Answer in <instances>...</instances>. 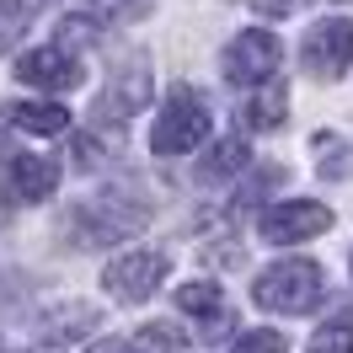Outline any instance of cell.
<instances>
[{"instance_id":"6da1fadb","label":"cell","mask_w":353,"mask_h":353,"mask_svg":"<svg viewBox=\"0 0 353 353\" xmlns=\"http://www.w3.org/2000/svg\"><path fill=\"white\" fill-rule=\"evenodd\" d=\"M321 294H327V273L310 257H284V263L263 268L252 284V300L263 310H279V316H305L321 305Z\"/></svg>"},{"instance_id":"7a4b0ae2","label":"cell","mask_w":353,"mask_h":353,"mask_svg":"<svg viewBox=\"0 0 353 353\" xmlns=\"http://www.w3.org/2000/svg\"><path fill=\"white\" fill-rule=\"evenodd\" d=\"M203 134H209V108H203V97H199L193 86H172L166 108H161V118H155V134H150L155 155L199 150Z\"/></svg>"},{"instance_id":"3957f363","label":"cell","mask_w":353,"mask_h":353,"mask_svg":"<svg viewBox=\"0 0 353 353\" xmlns=\"http://www.w3.org/2000/svg\"><path fill=\"white\" fill-rule=\"evenodd\" d=\"M123 199H112V193H102V199L81 203L75 214H70L65 230H75V246H108L118 241V236H134L139 225H145V203H129V209H118Z\"/></svg>"},{"instance_id":"277c9868","label":"cell","mask_w":353,"mask_h":353,"mask_svg":"<svg viewBox=\"0 0 353 353\" xmlns=\"http://www.w3.org/2000/svg\"><path fill=\"white\" fill-rule=\"evenodd\" d=\"M279 59H284L279 32H268V27H246L241 38H230L220 70H225V81H236V86H257V81H273Z\"/></svg>"},{"instance_id":"5b68a950","label":"cell","mask_w":353,"mask_h":353,"mask_svg":"<svg viewBox=\"0 0 353 353\" xmlns=\"http://www.w3.org/2000/svg\"><path fill=\"white\" fill-rule=\"evenodd\" d=\"M300 59L316 81H337L343 70L353 65V17H332V22H316L310 27Z\"/></svg>"},{"instance_id":"8992f818","label":"cell","mask_w":353,"mask_h":353,"mask_svg":"<svg viewBox=\"0 0 353 353\" xmlns=\"http://www.w3.org/2000/svg\"><path fill=\"white\" fill-rule=\"evenodd\" d=\"M166 252H129V257H118V263L102 273V284H108L112 300H123V305H139V300H150L155 284L166 279Z\"/></svg>"},{"instance_id":"52a82bcc","label":"cell","mask_w":353,"mask_h":353,"mask_svg":"<svg viewBox=\"0 0 353 353\" xmlns=\"http://www.w3.org/2000/svg\"><path fill=\"white\" fill-rule=\"evenodd\" d=\"M332 225V209L327 203H310V199H289V203H273L257 214V230H263V241H305L316 230H327Z\"/></svg>"},{"instance_id":"ba28073f","label":"cell","mask_w":353,"mask_h":353,"mask_svg":"<svg viewBox=\"0 0 353 353\" xmlns=\"http://www.w3.org/2000/svg\"><path fill=\"white\" fill-rule=\"evenodd\" d=\"M17 81L38 86V91H75L81 86V59L70 48H32L17 65Z\"/></svg>"},{"instance_id":"9c48e42d","label":"cell","mask_w":353,"mask_h":353,"mask_svg":"<svg viewBox=\"0 0 353 353\" xmlns=\"http://www.w3.org/2000/svg\"><path fill=\"white\" fill-rule=\"evenodd\" d=\"M59 188V161L48 155H17L11 172H6V203L22 209V203H43Z\"/></svg>"},{"instance_id":"30bf717a","label":"cell","mask_w":353,"mask_h":353,"mask_svg":"<svg viewBox=\"0 0 353 353\" xmlns=\"http://www.w3.org/2000/svg\"><path fill=\"white\" fill-rule=\"evenodd\" d=\"M97 321H102V316H97L91 305H81V300H75V305H59V310L43 316V343L48 348H70V343H81Z\"/></svg>"},{"instance_id":"8fae6325","label":"cell","mask_w":353,"mask_h":353,"mask_svg":"<svg viewBox=\"0 0 353 353\" xmlns=\"http://www.w3.org/2000/svg\"><path fill=\"white\" fill-rule=\"evenodd\" d=\"M6 123L11 129H27V134H65L70 129V112L59 102H6Z\"/></svg>"},{"instance_id":"7c38bea8","label":"cell","mask_w":353,"mask_h":353,"mask_svg":"<svg viewBox=\"0 0 353 353\" xmlns=\"http://www.w3.org/2000/svg\"><path fill=\"white\" fill-rule=\"evenodd\" d=\"M150 91H155L150 70H123V75L108 86V112H123V118H129V112H145Z\"/></svg>"},{"instance_id":"4fadbf2b","label":"cell","mask_w":353,"mask_h":353,"mask_svg":"<svg viewBox=\"0 0 353 353\" xmlns=\"http://www.w3.org/2000/svg\"><path fill=\"white\" fill-rule=\"evenodd\" d=\"M252 161V150H246V139L241 134H230V139H220L214 150L199 161V182H225V176H236Z\"/></svg>"},{"instance_id":"5bb4252c","label":"cell","mask_w":353,"mask_h":353,"mask_svg":"<svg viewBox=\"0 0 353 353\" xmlns=\"http://www.w3.org/2000/svg\"><path fill=\"white\" fill-rule=\"evenodd\" d=\"M176 305L188 310V316H199V327H214V321L225 316V294H220V284H209V279H193V284L176 289Z\"/></svg>"},{"instance_id":"9a60e30c","label":"cell","mask_w":353,"mask_h":353,"mask_svg":"<svg viewBox=\"0 0 353 353\" xmlns=\"http://www.w3.org/2000/svg\"><path fill=\"white\" fill-rule=\"evenodd\" d=\"M284 108H289V91L279 86V81H268L263 97H252V102L241 108V123H246V129H257V134H268V129L284 123Z\"/></svg>"},{"instance_id":"2e32d148","label":"cell","mask_w":353,"mask_h":353,"mask_svg":"<svg viewBox=\"0 0 353 353\" xmlns=\"http://www.w3.org/2000/svg\"><path fill=\"white\" fill-rule=\"evenodd\" d=\"M310 353H353V316H337L332 327L310 337Z\"/></svg>"},{"instance_id":"e0dca14e","label":"cell","mask_w":353,"mask_h":353,"mask_svg":"<svg viewBox=\"0 0 353 353\" xmlns=\"http://www.w3.org/2000/svg\"><path fill=\"white\" fill-rule=\"evenodd\" d=\"M139 348H161V353H182L188 348V332H176L172 321H150L139 327Z\"/></svg>"},{"instance_id":"ac0fdd59","label":"cell","mask_w":353,"mask_h":353,"mask_svg":"<svg viewBox=\"0 0 353 353\" xmlns=\"http://www.w3.org/2000/svg\"><path fill=\"white\" fill-rule=\"evenodd\" d=\"M316 150H321V176H353V161H348V145H343V139L316 134Z\"/></svg>"},{"instance_id":"d6986e66","label":"cell","mask_w":353,"mask_h":353,"mask_svg":"<svg viewBox=\"0 0 353 353\" xmlns=\"http://www.w3.org/2000/svg\"><path fill=\"white\" fill-rule=\"evenodd\" d=\"M230 353H289V343H284V332H273V327H257V332H246L241 343Z\"/></svg>"},{"instance_id":"ffe728a7","label":"cell","mask_w":353,"mask_h":353,"mask_svg":"<svg viewBox=\"0 0 353 353\" xmlns=\"http://www.w3.org/2000/svg\"><path fill=\"white\" fill-rule=\"evenodd\" d=\"M91 11H97L102 22H134V17L150 11V0H91Z\"/></svg>"},{"instance_id":"44dd1931","label":"cell","mask_w":353,"mask_h":353,"mask_svg":"<svg viewBox=\"0 0 353 353\" xmlns=\"http://www.w3.org/2000/svg\"><path fill=\"white\" fill-rule=\"evenodd\" d=\"M22 22H27V6H22V0H0V48L17 43Z\"/></svg>"},{"instance_id":"7402d4cb","label":"cell","mask_w":353,"mask_h":353,"mask_svg":"<svg viewBox=\"0 0 353 353\" xmlns=\"http://www.w3.org/2000/svg\"><path fill=\"white\" fill-rule=\"evenodd\" d=\"M70 155H75V166H97V161H102V145H97V139H91V134H75V145H70Z\"/></svg>"},{"instance_id":"603a6c76","label":"cell","mask_w":353,"mask_h":353,"mask_svg":"<svg viewBox=\"0 0 353 353\" xmlns=\"http://www.w3.org/2000/svg\"><path fill=\"white\" fill-rule=\"evenodd\" d=\"M263 17H284V11H294V6H305V0H252Z\"/></svg>"},{"instance_id":"cb8c5ba5","label":"cell","mask_w":353,"mask_h":353,"mask_svg":"<svg viewBox=\"0 0 353 353\" xmlns=\"http://www.w3.org/2000/svg\"><path fill=\"white\" fill-rule=\"evenodd\" d=\"M91 353H139V343H118V337H112V343H97Z\"/></svg>"},{"instance_id":"d4e9b609","label":"cell","mask_w":353,"mask_h":353,"mask_svg":"<svg viewBox=\"0 0 353 353\" xmlns=\"http://www.w3.org/2000/svg\"><path fill=\"white\" fill-rule=\"evenodd\" d=\"M0 155H11V139H6V134H0Z\"/></svg>"}]
</instances>
